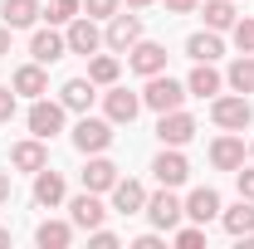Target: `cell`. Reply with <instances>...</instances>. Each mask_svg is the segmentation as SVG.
Instances as JSON below:
<instances>
[{
  "instance_id": "26",
  "label": "cell",
  "mask_w": 254,
  "mask_h": 249,
  "mask_svg": "<svg viewBox=\"0 0 254 249\" xmlns=\"http://www.w3.org/2000/svg\"><path fill=\"white\" fill-rule=\"evenodd\" d=\"M200 15H205V30H215V34H230V25L240 20L235 0H200Z\"/></svg>"
},
{
  "instance_id": "7",
  "label": "cell",
  "mask_w": 254,
  "mask_h": 249,
  "mask_svg": "<svg viewBox=\"0 0 254 249\" xmlns=\"http://www.w3.org/2000/svg\"><path fill=\"white\" fill-rule=\"evenodd\" d=\"M137 39H142V15H137V10H127V15L118 10V15L108 20V30H103V44H108L113 54H127Z\"/></svg>"
},
{
  "instance_id": "18",
  "label": "cell",
  "mask_w": 254,
  "mask_h": 249,
  "mask_svg": "<svg viewBox=\"0 0 254 249\" xmlns=\"http://www.w3.org/2000/svg\"><path fill=\"white\" fill-rule=\"evenodd\" d=\"M113 186H118V161H108L103 152H93V156H88V166H83V190L108 195Z\"/></svg>"
},
{
  "instance_id": "24",
  "label": "cell",
  "mask_w": 254,
  "mask_h": 249,
  "mask_svg": "<svg viewBox=\"0 0 254 249\" xmlns=\"http://www.w3.org/2000/svg\"><path fill=\"white\" fill-rule=\"evenodd\" d=\"M220 54H225V39L215 30H200L186 39V59H195V63H215Z\"/></svg>"
},
{
  "instance_id": "12",
  "label": "cell",
  "mask_w": 254,
  "mask_h": 249,
  "mask_svg": "<svg viewBox=\"0 0 254 249\" xmlns=\"http://www.w3.org/2000/svg\"><path fill=\"white\" fill-rule=\"evenodd\" d=\"M127 68H132V73H142V78H152V73L166 68V49H161L157 39H137V44L127 49Z\"/></svg>"
},
{
  "instance_id": "27",
  "label": "cell",
  "mask_w": 254,
  "mask_h": 249,
  "mask_svg": "<svg viewBox=\"0 0 254 249\" xmlns=\"http://www.w3.org/2000/svg\"><path fill=\"white\" fill-rule=\"evenodd\" d=\"M225 88L230 93H245V98L254 93V54H240V59L225 68Z\"/></svg>"
},
{
  "instance_id": "9",
  "label": "cell",
  "mask_w": 254,
  "mask_h": 249,
  "mask_svg": "<svg viewBox=\"0 0 254 249\" xmlns=\"http://www.w3.org/2000/svg\"><path fill=\"white\" fill-rule=\"evenodd\" d=\"M157 137H161V147H186L190 137H195V118H190L186 108L157 113Z\"/></svg>"
},
{
  "instance_id": "41",
  "label": "cell",
  "mask_w": 254,
  "mask_h": 249,
  "mask_svg": "<svg viewBox=\"0 0 254 249\" xmlns=\"http://www.w3.org/2000/svg\"><path fill=\"white\" fill-rule=\"evenodd\" d=\"M127 10H147V5H157V0H123Z\"/></svg>"
},
{
  "instance_id": "22",
  "label": "cell",
  "mask_w": 254,
  "mask_h": 249,
  "mask_svg": "<svg viewBox=\"0 0 254 249\" xmlns=\"http://www.w3.org/2000/svg\"><path fill=\"white\" fill-rule=\"evenodd\" d=\"M186 88H190V98H215V93H225V73L215 63H195L190 78H186Z\"/></svg>"
},
{
  "instance_id": "17",
  "label": "cell",
  "mask_w": 254,
  "mask_h": 249,
  "mask_svg": "<svg viewBox=\"0 0 254 249\" xmlns=\"http://www.w3.org/2000/svg\"><path fill=\"white\" fill-rule=\"evenodd\" d=\"M64 54H68V44H64V34L54 30V25H44V30L30 34V59L34 63H59Z\"/></svg>"
},
{
  "instance_id": "25",
  "label": "cell",
  "mask_w": 254,
  "mask_h": 249,
  "mask_svg": "<svg viewBox=\"0 0 254 249\" xmlns=\"http://www.w3.org/2000/svg\"><path fill=\"white\" fill-rule=\"evenodd\" d=\"M34 245L39 249H68L73 245V220H44L34 230Z\"/></svg>"
},
{
  "instance_id": "38",
  "label": "cell",
  "mask_w": 254,
  "mask_h": 249,
  "mask_svg": "<svg viewBox=\"0 0 254 249\" xmlns=\"http://www.w3.org/2000/svg\"><path fill=\"white\" fill-rule=\"evenodd\" d=\"M132 249H161V235H137Z\"/></svg>"
},
{
  "instance_id": "31",
  "label": "cell",
  "mask_w": 254,
  "mask_h": 249,
  "mask_svg": "<svg viewBox=\"0 0 254 249\" xmlns=\"http://www.w3.org/2000/svg\"><path fill=\"white\" fill-rule=\"evenodd\" d=\"M78 10H83V0H49V5H44V20H49V25H68Z\"/></svg>"
},
{
  "instance_id": "4",
  "label": "cell",
  "mask_w": 254,
  "mask_h": 249,
  "mask_svg": "<svg viewBox=\"0 0 254 249\" xmlns=\"http://www.w3.org/2000/svg\"><path fill=\"white\" fill-rule=\"evenodd\" d=\"M68 137H73V147H78L83 156L108 152V147H113V123H108V118H88V113H83V118L73 123V132H68Z\"/></svg>"
},
{
  "instance_id": "36",
  "label": "cell",
  "mask_w": 254,
  "mask_h": 249,
  "mask_svg": "<svg viewBox=\"0 0 254 249\" xmlns=\"http://www.w3.org/2000/svg\"><path fill=\"white\" fill-rule=\"evenodd\" d=\"M161 5H166L171 15H195V10H200V0H161Z\"/></svg>"
},
{
  "instance_id": "34",
  "label": "cell",
  "mask_w": 254,
  "mask_h": 249,
  "mask_svg": "<svg viewBox=\"0 0 254 249\" xmlns=\"http://www.w3.org/2000/svg\"><path fill=\"white\" fill-rule=\"evenodd\" d=\"M235 186H240V200H254V166L250 171H245V166L235 171Z\"/></svg>"
},
{
  "instance_id": "6",
  "label": "cell",
  "mask_w": 254,
  "mask_h": 249,
  "mask_svg": "<svg viewBox=\"0 0 254 249\" xmlns=\"http://www.w3.org/2000/svg\"><path fill=\"white\" fill-rule=\"evenodd\" d=\"M142 215L152 220L157 230H176V225L186 220V200H176V190L161 186L157 195H147V210H142Z\"/></svg>"
},
{
  "instance_id": "1",
  "label": "cell",
  "mask_w": 254,
  "mask_h": 249,
  "mask_svg": "<svg viewBox=\"0 0 254 249\" xmlns=\"http://www.w3.org/2000/svg\"><path fill=\"white\" fill-rule=\"evenodd\" d=\"M210 123L220 132H245L254 123V103L245 93H215L210 98Z\"/></svg>"
},
{
  "instance_id": "5",
  "label": "cell",
  "mask_w": 254,
  "mask_h": 249,
  "mask_svg": "<svg viewBox=\"0 0 254 249\" xmlns=\"http://www.w3.org/2000/svg\"><path fill=\"white\" fill-rule=\"evenodd\" d=\"M64 44H68V54H98L103 49V30H98L93 15H73L68 25H64Z\"/></svg>"
},
{
  "instance_id": "3",
  "label": "cell",
  "mask_w": 254,
  "mask_h": 249,
  "mask_svg": "<svg viewBox=\"0 0 254 249\" xmlns=\"http://www.w3.org/2000/svg\"><path fill=\"white\" fill-rule=\"evenodd\" d=\"M25 123H30V137H44V142H54L68 123V108H64L59 98H30V113H25Z\"/></svg>"
},
{
  "instance_id": "8",
  "label": "cell",
  "mask_w": 254,
  "mask_h": 249,
  "mask_svg": "<svg viewBox=\"0 0 254 249\" xmlns=\"http://www.w3.org/2000/svg\"><path fill=\"white\" fill-rule=\"evenodd\" d=\"M137 113H142V93H127V88H118V83L103 93V118H108L113 127H132Z\"/></svg>"
},
{
  "instance_id": "10",
  "label": "cell",
  "mask_w": 254,
  "mask_h": 249,
  "mask_svg": "<svg viewBox=\"0 0 254 249\" xmlns=\"http://www.w3.org/2000/svg\"><path fill=\"white\" fill-rule=\"evenodd\" d=\"M152 176H157V186H186L190 181V161L181 156V147H161V156L152 161Z\"/></svg>"
},
{
  "instance_id": "11",
  "label": "cell",
  "mask_w": 254,
  "mask_h": 249,
  "mask_svg": "<svg viewBox=\"0 0 254 249\" xmlns=\"http://www.w3.org/2000/svg\"><path fill=\"white\" fill-rule=\"evenodd\" d=\"M68 220H73V230H98V225L108 220V205H103V195H98V190H83V195H73V200H68Z\"/></svg>"
},
{
  "instance_id": "29",
  "label": "cell",
  "mask_w": 254,
  "mask_h": 249,
  "mask_svg": "<svg viewBox=\"0 0 254 249\" xmlns=\"http://www.w3.org/2000/svg\"><path fill=\"white\" fill-rule=\"evenodd\" d=\"M118 73H123V59L118 54H88V78H93L98 88H113Z\"/></svg>"
},
{
  "instance_id": "2",
  "label": "cell",
  "mask_w": 254,
  "mask_h": 249,
  "mask_svg": "<svg viewBox=\"0 0 254 249\" xmlns=\"http://www.w3.org/2000/svg\"><path fill=\"white\" fill-rule=\"evenodd\" d=\"M186 98H190V88L161 68V73L147 78V88H142V108H152V113H171V108H181Z\"/></svg>"
},
{
  "instance_id": "37",
  "label": "cell",
  "mask_w": 254,
  "mask_h": 249,
  "mask_svg": "<svg viewBox=\"0 0 254 249\" xmlns=\"http://www.w3.org/2000/svg\"><path fill=\"white\" fill-rule=\"evenodd\" d=\"M88 240H93L98 249H113V245H118V235H113V230H103V225H98V230H88Z\"/></svg>"
},
{
  "instance_id": "33",
  "label": "cell",
  "mask_w": 254,
  "mask_h": 249,
  "mask_svg": "<svg viewBox=\"0 0 254 249\" xmlns=\"http://www.w3.org/2000/svg\"><path fill=\"white\" fill-rule=\"evenodd\" d=\"M83 10H88L93 20H113V15L123 10V0H83Z\"/></svg>"
},
{
  "instance_id": "42",
  "label": "cell",
  "mask_w": 254,
  "mask_h": 249,
  "mask_svg": "<svg viewBox=\"0 0 254 249\" xmlns=\"http://www.w3.org/2000/svg\"><path fill=\"white\" fill-rule=\"evenodd\" d=\"M0 245H10V230H0Z\"/></svg>"
},
{
  "instance_id": "23",
  "label": "cell",
  "mask_w": 254,
  "mask_h": 249,
  "mask_svg": "<svg viewBox=\"0 0 254 249\" xmlns=\"http://www.w3.org/2000/svg\"><path fill=\"white\" fill-rule=\"evenodd\" d=\"M93 98H98V83H93V78H68V83L59 88V103L68 108V113H88Z\"/></svg>"
},
{
  "instance_id": "32",
  "label": "cell",
  "mask_w": 254,
  "mask_h": 249,
  "mask_svg": "<svg viewBox=\"0 0 254 249\" xmlns=\"http://www.w3.org/2000/svg\"><path fill=\"white\" fill-rule=\"evenodd\" d=\"M171 240H176L181 249H200V245H205V225H195V220H190V225H176Z\"/></svg>"
},
{
  "instance_id": "15",
  "label": "cell",
  "mask_w": 254,
  "mask_h": 249,
  "mask_svg": "<svg viewBox=\"0 0 254 249\" xmlns=\"http://www.w3.org/2000/svg\"><path fill=\"white\" fill-rule=\"evenodd\" d=\"M210 166H215V171H240V166H245V137H240V132L215 137V142H210Z\"/></svg>"
},
{
  "instance_id": "28",
  "label": "cell",
  "mask_w": 254,
  "mask_h": 249,
  "mask_svg": "<svg viewBox=\"0 0 254 249\" xmlns=\"http://www.w3.org/2000/svg\"><path fill=\"white\" fill-rule=\"evenodd\" d=\"M220 225L235 235V240H245V235H254V200H240V205H230V210H220Z\"/></svg>"
},
{
  "instance_id": "43",
  "label": "cell",
  "mask_w": 254,
  "mask_h": 249,
  "mask_svg": "<svg viewBox=\"0 0 254 249\" xmlns=\"http://www.w3.org/2000/svg\"><path fill=\"white\" fill-rule=\"evenodd\" d=\"M250 156H254V142H250Z\"/></svg>"
},
{
  "instance_id": "39",
  "label": "cell",
  "mask_w": 254,
  "mask_h": 249,
  "mask_svg": "<svg viewBox=\"0 0 254 249\" xmlns=\"http://www.w3.org/2000/svg\"><path fill=\"white\" fill-rule=\"evenodd\" d=\"M10 34H15V30H10V25H0V59L10 54Z\"/></svg>"
},
{
  "instance_id": "21",
  "label": "cell",
  "mask_w": 254,
  "mask_h": 249,
  "mask_svg": "<svg viewBox=\"0 0 254 249\" xmlns=\"http://www.w3.org/2000/svg\"><path fill=\"white\" fill-rule=\"evenodd\" d=\"M0 15H5L10 30H34L44 20V5L39 0H0Z\"/></svg>"
},
{
  "instance_id": "40",
  "label": "cell",
  "mask_w": 254,
  "mask_h": 249,
  "mask_svg": "<svg viewBox=\"0 0 254 249\" xmlns=\"http://www.w3.org/2000/svg\"><path fill=\"white\" fill-rule=\"evenodd\" d=\"M10 200V171H0V205Z\"/></svg>"
},
{
  "instance_id": "20",
  "label": "cell",
  "mask_w": 254,
  "mask_h": 249,
  "mask_svg": "<svg viewBox=\"0 0 254 249\" xmlns=\"http://www.w3.org/2000/svg\"><path fill=\"white\" fill-rule=\"evenodd\" d=\"M10 88H15V93L20 98H44L49 93V78H44V63H20V68H15V73H10Z\"/></svg>"
},
{
  "instance_id": "14",
  "label": "cell",
  "mask_w": 254,
  "mask_h": 249,
  "mask_svg": "<svg viewBox=\"0 0 254 249\" xmlns=\"http://www.w3.org/2000/svg\"><path fill=\"white\" fill-rule=\"evenodd\" d=\"M64 200H68V181H64L59 171H34V205H44V210H59Z\"/></svg>"
},
{
  "instance_id": "13",
  "label": "cell",
  "mask_w": 254,
  "mask_h": 249,
  "mask_svg": "<svg viewBox=\"0 0 254 249\" xmlns=\"http://www.w3.org/2000/svg\"><path fill=\"white\" fill-rule=\"evenodd\" d=\"M108 195H113V215H142L147 210V186L132 181V176H118V186Z\"/></svg>"
},
{
  "instance_id": "35",
  "label": "cell",
  "mask_w": 254,
  "mask_h": 249,
  "mask_svg": "<svg viewBox=\"0 0 254 249\" xmlns=\"http://www.w3.org/2000/svg\"><path fill=\"white\" fill-rule=\"evenodd\" d=\"M15 103H20L15 88H0V123H10V118H15Z\"/></svg>"
},
{
  "instance_id": "19",
  "label": "cell",
  "mask_w": 254,
  "mask_h": 249,
  "mask_svg": "<svg viewBox=\"0 0 254 249\" xmlns=\"http://www.w3.org/2000/svg\"><path fill=\"white\" fill-rule=\"evenodd\" d=\"M220 190H210V186H195L186 195V220H195V225H210V220H220Z\"/></svg>"
},
{
  "instance_id": "30",
  "label": "cell",
  "mask_w": 254,
  "mask_h": 249,
  "mask_svg": "<svg viewBox=\"0 0 254 249\" xmlns=\"http://www.w3.org/2000/svg\"><path fill=\"white\" fill-rule=\"evenodd\" d=\"M230 39H235L240 54H254V15H240V20L230 25Z\"/></svg>"
},
{
  "instance_id": "16",
  "label": "cell",
  "mask_w": 254,
  "mask_h": 249,
  "mask_svg": "<svg viewBox=\"0 0 254 249\" xmlns=\"http://www.w3.org/2000/svg\"><path fill=\"white\" fill-rule=\"evenodd\" d=\"M10 166H15V171H44V166H49V147H44V137H25V142H15V147H10Z\"/></svg>"
}]
</instances>
